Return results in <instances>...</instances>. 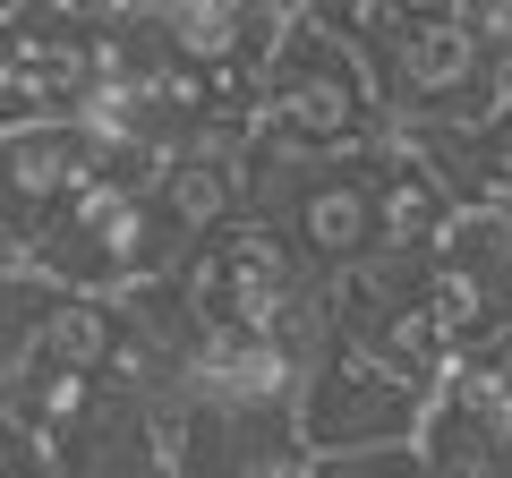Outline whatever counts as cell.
<instances>
[{
  "label": "cell",
  "instance_id": "cell-4",
  "mask_svg": "<svg viewBox=\"0 0 512 478\" xmlns=\"http://www.w3.org/2000/svg\"><path fill=\"white\" fill-rule=\"evenodd\" d=\"M120 333H128V325L103 308V299H52V308L35 316V333H26V342H35L43 368H69V376H94V385H103Z\"/></svg>",
  "mask_w": 512,
  "mask_h": 478
},
{
  "label": "cell",
  "instance_id": "cell-3",
  "mask_svg": "<svg viewBox=\"0 0 512 478\" xmlns=\"http://www.w3.org/2000/svg\"><path fill=\"white\" fill-rule=\"evenodd\" d=\"M291 239L316 265H359L376 248V180H359V171L299 180L291 188Z\"/></svg>",
  "mask_w": 512,
  "mask_h": 478
},
{
  "label": "cell",
  "instance_id": "cell-6",
  "mask_svg": "<svg viewBox=\"0 0 512 478\" xmlns=\"http://www.w3.org/2000/svg\"><path fill=\"white\" fill-rule=\"evenodd\" d=\"M231 205H239V171L222 163V154H180V163H163V214H171L180 239L214 231Z\"/></svg>",
  "mask_w": 512,
  "mask_h": 478
},
{
  "label": "cell",
  "instance_id": "cell-1",
  "mask_svg": "<svg viewBox=\"0 0 512 478\" xmlns=\"http://www.w3.org/2000/svg\"><path fill=\"white\" fill-rule=\"evenodd\" d=\"M367 103H376V77H367L359 43L333 35V26L299 18L274 43V111H265V137L291 154H342L367 129Z\"/></svg>",
  "mask_w": 512,
  "mask_h": 478
},
{
  "label": "cell",
  "instance_id": "cell-7",
  "mask_svg": "<svg viewBox=\"0 0 512 478\" xmlns=\"http://www.w3.org/2000/svg\"><path fill=\"white\" fill-rule=\"evenodd\" d=\"M478 154H487V180H495V205H504V197H512V120H504V129H487V137H478Z\"/></svg>",
  "mask_w": 512,
  "mask_h": 478
},
{
  "label": "cell",
  "instance_id": "cell-5",
  "mask_svg": "<svg viewBox=\"0 0 512 478\" xmlns=\"http://www.w3.org/2000/svg\"><path fill=\"white\" fill-rule=\"evenodd\" d=\"M410 239H444V171H427V154H393L376 171V248Z\"/></svg>",
  "mask_w": 512,
  "mask_h": 478
},
{
  "label": "cell",
  "instance_id": "cell-2",
  "mask_svg": "<svg viewBox=\"0 0 512 478\" xmlns=\"http://www.w3.org/2000/svg\"><path fill=\"white\" fill-rule=\"evenodd\" d=\"M384 60H393V86L419 111H478L487 103V52L461 35V18H436V9H402L384 0Z\"/></svg>",
  "mask_w": 512,
  "mask_h": 478
}]
</instances>
